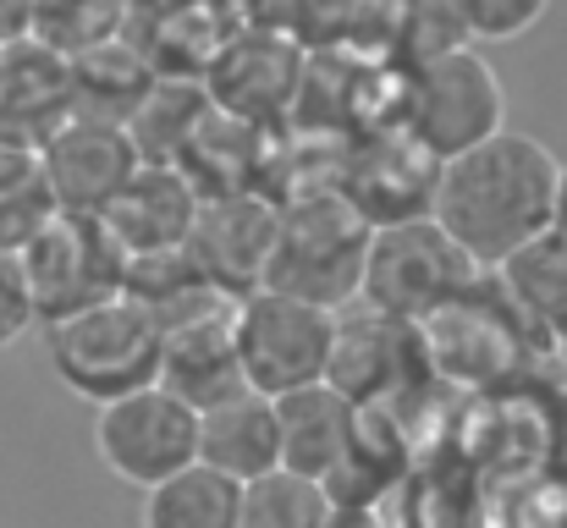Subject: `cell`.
I'll use <instances>...</instances> for the list:
<instances>
[{
  "instance_id": "1",
  "label": "cell",
  "mask_w": 567,
  "mask_h": 528,
  "mask_svg": "<svg viewBox=\"0 0 567 528\" xmlns=\"http://www.w3.org/2000/svg\"><path fill=\"white\" fill-rule=\"evenodd\" d=\"M563 161L529 138V133H491L485 144L441 161L430 220L480 265H502L513 248L540 237L551 226V198H557Z\"/></svg>"
},
{
  "instance_id": "2",
  "label": "cell",
  "mask_w": 567,
  "mask_h": 528,
  "mask_svg": "<svg viewBox=\"0 0 567 528\" xmlns=\"http://www.w3.org/2000/svg\"><path fill=\"white\" fill-rule=\"evenodd\" d=\"M44 348H50L55 380L89 407H105L138 385H155L161 374V331L150 309L133 303L127 292H111L100 303L44 320Z\"/></svg>"
},
{
  "instance_id": "3",
  "label": "cell",
  "mask_w": 567,
  "mask_h": 528,
  "mask_svg": "<svg viewBox=\"0 0 567 528\" xmlns=\"http://www.w3.org/2000/svg\"><path fill=\"white\" fill-rule=\"evenodd\" d=\"M276 248L265 265L270 292L303 298L315 309H342L359 298L364 276V248H370V220L331 187V193H303L292 204H276Z\"/></svg>"
},
{
  "instance_id": "4",
  "label": "cell",
  "mask_w": 567,
  "mask_h": 528,
  "mask_svg": "<svg viewBox=\"0 0 567 528\" xmlns=\"http://www.w3.org/2000/svg\"><path fill=\"white\" fill-rule=\"evenodd\" d=\"M396 127H408L435 161H452L507 127V89L480 50L452 44L408 66L396 94Z\"/></svg>"
},
{
  "instance_id": "5",
  "label": "cell",
  "mask_w": 567,
  "mask_h": 528,
  "mask_svg": "<svg viewBox=\"0 0 567 528\" xmlns=\"http://www.w3.org/2000/svg\"><path fill=\"white\" fill-rule=\"evenodd\" d=\"M491 270H480L430 215L424 220H396L375 226L364 248V276H359V303L385 320H430L441 303L463 298L480 287Z\"/></svg>"
},
{
  "instance_id": "6",
  "label": "cell",
  "mask_w": 567,
  "mask_h": 528,
  "mask_svg": "<svg viewBox=\"0 0 567 528\" xmlns=\"http://www.w3.org/2000/svg\"><path fill=\"white\" fill-rule=\"evenodd\" d=\"M331 337H337V314L331 309H315L303 298L254 287V292H243L231 303L237 374L259 396L320 385L326 380V363H331Z\"/></svg>"
},
{
  "instance_id": "7",
  "label": "cell",
  "mask_w": 567,
  "mask_h": 528,
  "mask_svg": "<svg viewBox=\"0 0 567 528\" xmlns=\"http://www.w3.org/2000/svg\"><path fill=\"white\" fill-rule=\"evenodd\" d=\"M11 259L22 270V287H28L39 325L122 292V276H127V253L116 248L105 220L100 215H66V209H55Z\"/></svg>"
},
{
  "instance_id": "8",
  "label": "cell",
  "mask_w": 567,
  "mask_h": 528,
  "mask_svg": "<svg viewBox=\"0 0 567 528\" xmlns=\"http://www.w3.org/2000/svg\"><path fill=\"white\" fill-rule=\"evenodd\" d=\"M94 457L133 490L172 479L177 468L198 463V413L172 396L161 380L138 385L105 407H94Z\"/></svg>"
},
{
  "instance_id": "9",
  "label": "cell",
  "mask_w": 567,
  "mask_h": 528,
  "mask_svg": "<svg viewBox=\"0 0 567 528\" xmlns=\"http://www.w3.org/2000/svg\"><path fill=\"white\" fill-rule=\"evenodd\" d=\"M529 342L524 320L507 309V298L496 292V281L485 276L480 287H468L463 298L441 303L430 320H419V348L424 369L457 380V385H491L507 380L518 369V348Z\"/></svg>"
},
{
  "instance_id": "10",
  "label": "cell",
  "mask_w": 567,
  "mask_h": 528,
  "mask_svg": "<svg viewBox=\"0 0 567 528\" xmlns=\"http://www.w3.org/2000/svg\"><path fill=\"white\" fill-rule=\"evenodd\" d=\"M441 161L396 122L370 127L353 155L342 161L337 193L370 220V226H396V220H424L435 198Z\"/></svg>"
},
{
  "instance_id": "11",
  "label": "cell",
  "mask_w": 567,
  "mask_h": 528,
  "mask_svg": "<svg viewBox=\"0 0 567 528\" xmlns=\"http://www.w3.org/2000/svg\"><path fill=\"white\" fill-rule=\"evenodd\" d=\"M276 215L281 209L254 187L209 193V198H198V215H193L183 253L209 287L243 298L265 281V265H270V248H276Z\"/></svg>"
},
{
  "instance_id": "12",
  "label": "cell",
  "mask_w": 567,
  "mask_h": 528,
  "mask_svg": "<svg viewBox=\"0 0 567 528\" xmlns=\"http://www.w3.org/2000/svg\"><path fill=\"white\" fill-rule=\"evenodd\" d=\"M204 94L215 111L270 127L303 100V50L287 33H243L220 44L204 66Z\"/></svg>"
},
{
  "instance_id": "13",
  "label": "cell",
  "mask_w": 567,
  "mask_h": 528,
  "mask_svg": "<svg viewBox=\"0 0 567 528\" xmlns=\"http://www.w3.org/2000/svg\"><path fill=\"white\" fill-rule=\"evenodd\" d=\"M72 116H78L72 55H61L33 33L0 39V144L39 149Z\"/></svg>"
},
{
  "instance_id": "14",
  "label": "cell",
  "mask_w": 567,
  "mask_h": 528,
  "mask_svg": "<svg viewBox=\"0 0 567 528\" xmlns=\"http://www.w3.org/2000/svg\"><path fill=\"white\" fill-rule=\"evenodd\" d=\"M39 166H44L55 209H66V215H100L122 193V182L138 172V149H133V138H127L122 122L72 116L61 133H50L39 144Z\"/></svg>"
},
{
  "instance_id": "15",
  "label": "cell",
  "mask_w": 567,
  "mask_h": 528,
  "mask_svg": "<svg viewBox=\"0 0 567 528\" xmlns=\"http://www.w3.org/2000/svg\"><path fill=\"white\" fill-rule=\"evenodd\" d=\"M413 374H430L424 348H419V325L385 320L375 309H364L359 320H337L326 385L342 391L353 407H380V402L402 396Z\"/></svg>"
},
{
  "instance_id": "16",
  "label": "cell",
  "mask_w": 567,
  "mask_h": 528,
  "mask_svg": "<svg viewBox=\"0 0 567 528\" xmlns=\"http://www.w3.org/2000/svg\"><path fill=\"white\" fill-rule=\"evenodd\" d=\"M193 215H198V187L177 166H155V161H138V172L122 182V193L100 209L105 231L116 237L127 259L177 253L188 242Z\"/></svg>"
},
{
  "instance_id": "17",
  "label": "cell",
  "mask_w": 567,
  "mask_h": 528,
  "mask_svg": "<svg viewBox=\"0 0 567 528\" xmlns=\"http://www.w3.org/2000/svg\"><path fill=\"white\" fill-rule=\"evenodd\" d=\"M198 463L237 479V485L281 468L276 402L259 391H231V396L198 407Z\"/></svg>"
},
{
  "instance_id": "18",
  "label": "cell",
  "mask_w": 567,
  "mask_h": 528,
  "mask_svg": "<svg viewBox=\"0 0 567 528\" xmlns=\"http://www.w3.org/2000/svg\"><path fill=\"white\" fill-rule=\"evenodd\" d=\"M276 402V441H281V468L303 474V479H331V468L348 457L353 441V402L342 391L320 385H298L270 396Z\"/></svg>"
},
{
  "instance_id": "19",
  "label": "cell",
  "mask_w": 567,
  "mask_h": 528,
  "mask_svg": "<svg viewBox=\"0 0 567 528\" xmlns=\"http://www.w3.org/2000/svg\"><path fill=\"white\" fill-rule=\"evenodd\" d=\"M491 281L535 342H551L567 325V242L551 226L513 248L502 265H491Z\"/></svg>"
},
{
  "instance_id": "20",
  "label": "cell",
  "mask_w": 567,
  "mask_h": 528,
  "mask_svg": "<svg viewBox=\"0 0 567 528\" xmlns=\"http://www.w3.org/2000/svg\"><path fill=\"white\" fill-rule=\"evenodd\" d=\"M237 496H243L237 479H226V474H215L204 463H188L172 479L144 490L138 524L144 528H237Z\"/></svg>"
},
{
  "instance_id": "21",
  "label": "cell",
  "mask_w": 567,
  "mask_h": 528,
  "mask_svg": "<svg viewBox=\"0 0 567 528\" xmlns=\"http://www.w3.org/2000/svg\"><path fill=\"white\" fill-rule=\"evenodd\" d=\"M331 524V496L320 479L270 468L243 485L237 496V528H326Z\"/></svg>"
},
{
  "instance_id": "22",
  "label": "cell",
  "mask_w": 567,
  "mask_h": 528,
  "mask_svg": "<svg viewBox=\"0 0 567 528\" xmlns=\"http://www.w3.org/2000/svg\"><path fill=\"white\" fill-rule=\"evenodd\" d=\"M50 215H55V198L39 166V149L0 144V248L17 253Z\"/></svg>"
},
{
  "instance_id": "23",
  "label": "cell",
  "mask_w": 567,
  "mask_h": 528,
  "mask_svg": "<svg viewBox=\"0 0 567 528\" xmlns=\"http://www.w3.org/2000/svg\"><path fill=\"white\" fill-rule=\"evenodd\" d=\"M116 22H122V0H33L28 33L55 44L61 55H83L116 39Z\"/></svg>"
},
{
  "instance_id": "24",
  "label": "cell",
  "mask_w": 567,
  "mask_h": 528,
  "mask_svg": "<svg viewBox=\"0 0 567 528\" xmlns=\"http://www.w3.org/2000/svg\"><path fill=\"white\" fill-rule=\"evenodd\" d=\"M446 11L457 17L463 39H524L540 28L551 0H446Z\"/></svg>"
},
{
  "instance_id": "25",
  "label": "cell",
  "mask_w": 567,
  "mask_h": 528,
  "mask_svg": "<svg viewBox=\"0 0 567 528\" xmlns=\"http://www.w3.org/2000/svg\"><path fill=\"white\" fill-rule=\"evenodd\" d=\"M33 325H39V320H33V303H28L22 270H17V259L0 248V352L17 348Z\"/></svg>"
},
{
  "instance_id": "26",
  "label": "cell",
  "mask_w": 567,
  "mask_h": 528,
  "mask_svg": "<svg viewBox=\"0 0 567 528\" xmlns=\"http://www.w3.org/2000/svg\"><path fill=\"white\" fill-rule=\"evenodd\" d=\"M28 17H33V0H0V39L28 33Z\"/></svg>"
},
{
  "instance_id": "27",
  "label": "cell",
  "mask_w": 567,
  "mask_h": 528,
  "mask_svg": "<svg viewBox=\"0 0 567 528\" xmlns=\"http://www.w3.org/2000/svg\"><path fill=\"white\" fill-rule=\"evenodd\" d=\"M326 528H380L370 507H331V524Z\"/></svg>"
},
{
  "instance_id": "28",
  "label": "cell",
  "mask_w": 567,
  "mask_h": 528,
  "mask_svg": "<svg viewBox=\"0 0 567 528\" xmlns=\"http://www.w3.org/2000/svg\"><path fill=\"white\" fill-rule=\"evenodd\" d=\"M551 231L567 242V166L557 172V198H551Z\"/></svg>"
},
{
  "instance_id": "29",
  "label": "cell",
  "mask_w": 567,
  "mask_h": 528,
  "mask_svg": "<svg viewBox=\"0 0 567 528\" xmlns=\"http://www.w3.org/2000/svg\"><path fill=\"white\" fill-rule=\"evenodd\" d=\"M551 352H557V369H563V380H567V325L551 337Z\"/></svg>"
},
{
  "instance_id": "30",
  "label": "cell",
  "mask_w": 567,
  "mask_h": 528,
  "mask_svg": "<svg viewBox=\"0 0 567 528\" xmlns=\"http://www.w3.org/2000/svg\"><path fill=\"white\" fill-rule=\"evenodd\" d=\"M557 474H563V485H567V446H563V457H557Z\"/></svg>"
}]
</instances>
